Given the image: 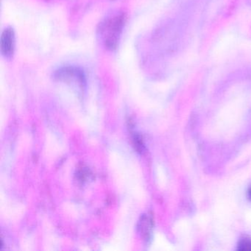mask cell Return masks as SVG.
<instances>
[{
  "mask_svg": "<svg viewBox=\"0 0 251 251\" xmlns=\"http://www.w3.org/2000/svg\"><path fill=\"white\" fill-rule=\"evenodd\" d=\"M123 17H114L112 20L108 21L104 27L105 43L109 48H113L117 42V38L120 36V32L123 29L124 20Z\"/></svg>",
  "mask_w": 251,
  "mask_h": 251,
  "instance_id": "6da1fadb",
  "label": "cell"
},
{
  "mask_svg": "<svg viewBox=\"0 0 251 251\" xmlns=\"http://www.w3.org/2000/svg\"><path fill=\"white\" fill-rule=\"evenodd\" d=\"M15 33L14 29L7 27L1 36V53L5 58H11L15 50Z\"/></svg>",
  "mask_w": 251,
  "mask_h": 251,
  "instance_id": "7a4b0ae2",
  "label": "cell"
},
{
  "mask_svg": "<svg viewBox=\"0 0 251 251\" xmlns=\"http://www.w3.org/2000/svg\"><path fill=\"white\" fill-rule=\"evenodd\" d=\"M152 220L148 215H145L141 218V221L139 222V229L140 230V233L142 236H146L148 238L151 233L152 229Z\"/></svg>",
  "mask_w": 251,
  "mask_h": 251,
  "instance_id": "3957f363",
  "label": "cell"
},
{
  "mask_svg": "<svg viewBox=\"0 0 251 251\" xmlns=\"http://www.w3.org/2000/svg\"><path fill=\"white\" fill-rule=\"evenodd\" d=\"M237 250L240 251H251V238H244L241 239L238 244Z\"/></svg>",
  "mask_w": 251,
  "mask_h": 251,
  "instance_id": "277c9868",
  "label": "cell"
},
{
  "mask_svg": "<svg viewBox=\"0 0 251 251\" xmlns=\"http://www.w3.org/2000/svg\"><path fill=\"white\" fill-rule=\"evenodd\" d=\"M248 198H249L250 200H251V187L249 188V189H248Z\"/></svg>",
  "mask_w": 251,
  "mask_h": 251,
  "instance_id": "5b68a950",
  "label": "cell"
}]
</instances>
